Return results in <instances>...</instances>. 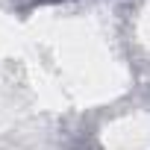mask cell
Returning <instances> with one entry per match:
<instances>
[{
    "mask_svg": "<svg viewBox=\"0 0 150 150\" xmlns=\"http://www.w3.org/2000/svg\"><path fill=\"white\" fill-rule=\"evenodd\" d=\"M35 3H59V0H35Z\"/></svg>",
    "mask_w": 150,
    "mask_h": 150,
    "instance_id": "6da1fadb",
    "label": "cell"
}]
</instances>
